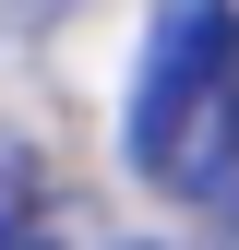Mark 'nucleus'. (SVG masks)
I'll return each mask as SVG.
<instances>
[{
  "label": "nucleus",
  "instance_id": "f257e3e1",
  "mask_svg": "<svg viewBox=\"0 0 239 250\" xmlns=\"http://www.w3.org/2000/svg\"><path fill=\"white\" fill-rule=\"evenodd\" d=\"M120 155L156 203H215L239 179V0H156Z\"/></svg>",
  "mask_w": 239,
  "mask_h": 250
},
{
  "label": "nucleus",
  "instance_id": "f03ea898",
  "mask_svg": "<svg viewBox=\"0 0 239 250\" xmlns=\"http://www.w3.org/2000/svg\"><path fill=\"white\" fill-rule=\"evenodd\" d=\"M0 250H60V214H48V167L36 155H0Z\"/></svg>",
  "mask_w": 239,
  "mask_h": 250
},
{
  "label": "nucleus",
  "instance_id": "7ed1b4c3",
  "mask_svg": "<svg viewBox=\"0 0 239 250\" xmlns=\"http://www.w3.org/2000/svg\"><path fill=\"white\" fill-rule=\"evenodd\" d=\"M215 203H227V238H215V250H239V179H227V191H215Z\"/></svg>",
  "mask_w": 239,
  "mask_h": 250
}]
</instances>
